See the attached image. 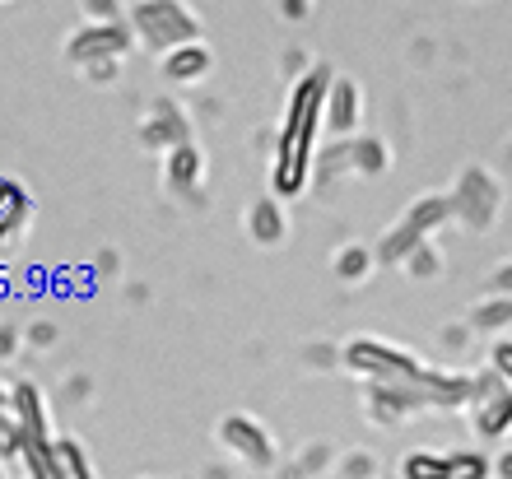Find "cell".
<instances>
[{"instance_id":"obj_13","label":"cell","mask_w":512,"mask_h":479,"mask_svg":"<svg viewBox=\"0 0 512 479\" xmlns=\"http://www.w3.org/2000/svg\"><path fill=\"white\" fill-rule=\"evenodd\" d=\"M140 140H145L149 149L187 145V140H191V126H187V117H182V107H177V103H154L149 121L140 126Z\"/></svg>"},{"instance_id":"obj_6","label":"cell","mask_w":512,"mask_h":479,"mask_svg":"<svg viewBox=\"0 0 512 479\" xmlns=\"http://www.w3.org/2000/svg\"><path fill=\"white\" fill-rule=\"evenodd\" d=\"M387 168V145L382 140H340L312 163V173L322 182H340V177H378Z\"/></svg>"},{"instance_id":"obj_28","label":"cell","mask_w":512,"mask_h":479,"mask_svg":"<svg viewBox=\"0 0 512 479\" xmlns=\"http://www.w3.org/2000/svg\"><path fill=\"white\" fill-rule=\"evenodd\" d=\"M494 470H499V479H512V452H503L499 461H494Z\"/></svg>"},{"instance_id":"obj_18","label":"cell","mask_w":512,"mask_h":479,"mask_svg":"<svg viewBox=\"0 0 512 479\" xmlns=\"http://www.w3.org/2000/svg\"><path fill=\"white\" fill-rule=\"evenodd\" d=\"M373 261H378V252H368V247H340V256H336V275L345 284H354V280H364L368 270H373Z\"/></svg>"},{"instance_id":"obj_3","label":"cell","mask_w":512,"mask_h":479,"mask_svg":"<svg viewBox=\"0 0 512 479\" xmlns=\"http://www.w3.org/2000/svg\"><path fill=\"white\" fill-rule=\"evenodd\" d=\"M131 33L154 52L182 47V42H201V14L187 0H131Z\"/></svg>"},{"instance_id":"obj_16","label":"cell","mask_w":512,"mask_h":479,"mask_svg":"<svg viewBox=\"0 0 512 479\" xmlns=\"http://www.w3.org/2000/svg\"><path fill=\"white\" fill-rule=\"evenodd\" d=\"M471 326L475 331H508L512 326V298H503V293L485 298V303L471 312Z\"/></svg>"},{"instance_id":"obj_24","label":"cell","mask_w":512,"mask_h":479,"mask_svg":"<svg viewBox=\"0 0 512 479\" xmlns=\"http://www.w3.org/2000/svg\"><path fill=\"white\" fill-rule=\"evenodd\" d=\"M415 275H438V252H433L429 242H424V247H415Z\"/></svg>"},{"instance_id":"obj_21","label":"cell","mask_w":512,"mask_h":479,"mask_svg":"<svg viewBox=\"0 0 512 479\" xmlns=\"http://www.w3.org/2000/svg\"><path fill=\"white\" fill-rule=\"evenodd\" d=\"M84 19L89 24H122V5L117 0H84Z\"/></svg>"},{"instance_id":"obj_27","label":"cell","mask_w":512,"mask_h":479,"mask_svg":"<svg viewBox=\"0 0 512 479\" xmlns=\"http://www.w3.org/2000/svg\"><path fill=\"white\" fill-rule=\"evenodd\" d=\"M14 345H19V340H14V331H10V326H0V359H10Z\"/></svg>"},{"instance_id":"obj_11","label":"cell","mask_w":512,"mask_h":479,"mask_svg":"<svg viewBox=\"0 0 512 479\" xmlns=\"http://www.w3.org/2000/svg\"><path fill=\"white\" fill-rule=\"evenodd\" d=\"M359 112H364L359 84L345 80V75H331V89H326V131L354 135L359 131Z\"/></svg>"},{"instance_id":"obj_1","label":"cell","mask_w":512,"mask_h":479,"mask_svg":"<svg viewBox=\"0 0 512 479\" xmlns=\"http://www.w3.org/2000/svg\"><path fill=\"white\" fill-rule=\"evenodd\" d=\"M345 363H350L354 373H364L373 382V400L396 414L424 410V405L457 410V405H466V391H471V377L429 368L410 349H396L387 340H354L345 349Z\"/></svg>"},{"instance_id":"obj_4","label":"cell","mask_w":512,"mask_h":479,"mask_svg":"<svg viewBox=\"0 0 512 479\" xmlns=\"http://www.w3.org/2000/svg\"><path fill=\"white\" fill-rule=\"evenodd\" d=\"M447 219H452V196H424V200H415V205L405 210L401 224H396L387 238L378 242V261H382V266H401V261H410V256H415V247H424V242L433 238V228L447 224Z\"/></svg>"},{"instance_id":"obj_15","label":"cell","mask_w":512,"mask_h":479,"mask_svg":"<svg viewBox=\"0 0 512 479\" xmlns=\"http://www.w3.org/2000/svg\"><path fill=\"white\" fill-rule=\"evenodd\" d=\"M247 233H252L261 247H275V242H284V233H289V214H284V200L280 196H261L247 210Z\"/></svg>"},{"instance_id":"obj_29","label":"cell","mask_w":512,"mask_h":479,"mask_svg":"<svg viewBox=\"0 0 512 479\" xmlns=\"http://www.w3.org/2000/svg\"><path fill=\"white\" fill-rule=\"evenodd\" d=\"M5 405H10V396H5V386H0V410H5Z\"/></svg>"},{"instance_id":"obj_25","label":"cell","mask_w":512,"mask_h":479,"mask_svg":"<svg viewBox=\"0 0 512 479\" xmlns=\"http://www.w3.org/2000/svg\"><path fill=\"white\" fill-rule=\"evenodd\" d=\"M308 10H312V0H280L284 19H308Z\"/></svg>"},{"instance_id":"obj_19","label":"cell","mask_w":512,"mask_h":479,"mask_svg":"<svg viewBox=\"0 0 512 479\" xmlns=\"http://www.w3.org/2000/svg\"><path fill=\"white\" fill-rule=\"evenodd\" d=\"M405 479H457L452 475V456L415 452L410 461H405Z\"/></svg>"},{"instance_id":"obj_17","label":"cell","mask_w":512,"mask_h":479,"mask_svg":"<svg viewBox=\"0 0 512 479\" xmlns=\"http://www.w3.org/2000/svg\"><path fill=\"white\" fill-rule=\"evenodd\" d=\"M56 456H61V479H94L89 452L75 438H56Z\"/></svg>"},{"instance_id":"obj_20","label":"cell","mask_w":512,"mask_h":479,"mask_svg":"<svg viewBox=\"0 0 512 479\" xmlns=\"http://www.w3.org/2000/svg\"><path fill=\"white\" fill-rule=\"evenodd\" d=\"M447 456H452V475L457 479H489V470H494L480 452H447Z\"/></svg>"},{"instance_id":"obj_10","label":"cell","mask_w":512,"mask_h":479,"mask_svg":"<svg viewBox=\"0 0 512 479\" xmlns=\"http://www.w3.org/2000/svg\"><path fill=\"white\" fill-rule=\"evenodd\" d=\"M28 219H33V196H28V187L14 182V177H0V266H5V256L14 252V242L24 238Z\"/></svg>"},{"instance_id":"obj_30","label":"cell","mask_w":512,"mask_h":479,"mask_svg":"<svg viewBox=\"0 0 512 479\" xmlns=\"http://www.w3.org/2000/svg\"><path fill=\"white\" fill-rule=\"evenodd\" d=\"M0 479H5V475H0Z\"/></svg>"},{"instance_id":"obj_26","label":"cell","mask_w":512,"mask_h":479,"mask_svg":"<svg viewBox=\"0 0 512 479\" xmlns=\"http://www.w3.org/2000/svg\"><path fill=\"white\" fill-rule=\"evenodd\" d=\"M489 284H494V293H503V298H512V266H499V270H494V280H489Z\"/></svg>"},{"instance_id":"obj_5","label":"cell","mask_w":512,"mask_h":479,"mask_svg":"<svg viewBox=\"0 0 512 479\" xmlns=\"http://www.w3.org/2000/svg\"><path fill=\"white\" fill-rule=\"evenodd\" d=\"M466 405H471V419L485 438H508L512 433V386L503 382L494 368L480 377H471V391H466Z\"/></svg>"},{"instance_id":"obj_7","label":"cell","mask_w":512,"mask_h":479,"mask_svg":"<svg viewBox=\"0 0 512 479\" xmlns=\"http://www.w3.org/2000/svg\"><path fill=\"white\" fill-rule=\"evenodd\" d=\"M219 442L229 447L238 461H247V466H256V470H266V466H275V438L266 433V424L261 419H252V414H229L224 424H219Z\"/></svg>"},{"instance_id":"obj_9","label":"cell","mask_w":512,"mask_h":479,"mask_svg":"<svg viewBox=\"0 0 512 479\" xmlns=\"http://www.w3.org/2000/svg\"><path fill=\"white\" fill-rule=\"evenodd\" d=\"M499 200H503V191L494 187V177L485 168H471V173L461 177V187L452 191V214L466 219L471 228H489L494 214H499Z\"/></svg>"},{"instance_id":"obj_23","label":"cell","mask_w":512,"mask_h":479,"mask_svg":"<svg viewBox=\"0 0 512 479\" xmlns=\"http://www.w3.org/2000/svg\"><path fill=\"white\" fill-rule=\"evenodd\" d=\"M117 66H122V61H94V66H84V80L112 84V80H117Z\"/></svg>"},{"instance_id":"obj_2","label":"cell","mask_w":512,"mask_h":479,"mask_svg":"<svg viewBox=\"0 0 512 479\" xmlns=\"http://www.w3.org/2000/svg\"><path fill=\"white\" fill-rule=\"evenodd\" d=\"M326 89H331V70L326 66L303 70L294 89H289L280 135H275V163H270V196L294 200L308 187L312 163H317V135L326 126Z\"/></svg>"},{"instance_id":"obj_8","label":"cell","mask_w":512,"mask_h":479,"mask_svg":"<svg viewBox=\"0 0 512 479\" xmlns=\"http://www.w3.org/2000/svg\"><path fill=\"white\" fill-rule=\"evenodd\" d=\"M131 52V28L126 24H84L75 38L66 42V56L75 66H94V61H122Z\"/></svg>"},{"instance_id":"obj_22","label":"cell","mask_w":512,"mask_h":479,"mask_svg":"<svg viewBox=\"0 0 512 479\" xmlns=\"http://www.w3.org/2000/svg\"><path fill=\"white\" fill-rule=\"evenodd\" d=\"M489 368L512 386V340H494V349H489Z\"/></svg>"},{"instance_id":"obj_14","label":"cell","mask_w":512,"mask_h":479,"mask_svg":"<svg viewBox=\"0 0 512 479\" xmlns=\"http://www.w3.org/2000/svg\"><path fill=\"white\" fill-rule=\"evenodd\" d=\"M201 173H205V159H201V149L191 145V140L187 145L168 149V159H163V182H168V191H177V196H196Z\"/></svg>"},{"instance_id":"obj_12","label":"cell","mask_w":512,"mask_h":479,"mask_svg":"<svg viewBox=\"0 0 512 479\" xmlns=\"http://www.w3.org/2000/svg\"><path fill=\"white\" fill-rule=\"evenodd\" d=\"M210 70H215V52L205 42H182L163 52V75L173 84H201Z\"/></svg>"}]
</instances>
